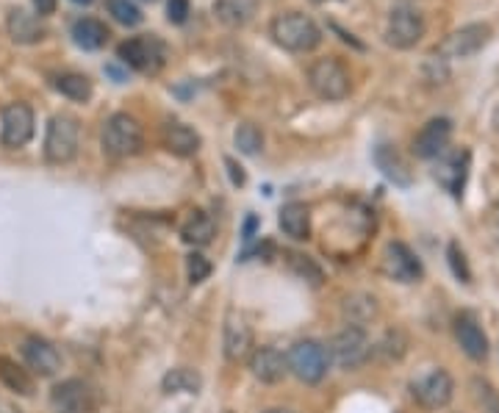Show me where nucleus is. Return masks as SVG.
<instances>
[{
    "instance_id": "f257e3e1",
    "label": "nucleus",
    "mask_w": 499,
    "mask_h": 413,
    "mask_svg": "<svg viewBox=\"0 0 499 413\" xmlns=\"http://www.w3.org/2000/svg\"><path fill=\"white\" fill-rule=\"evenodd\" d=\"M270 34L280 47H286L292 53H308L322 42L319 26L308 14H300V12L278 14L270 26Z\"/></svg>"
},
{
    "instance_id": "f03ea898",
    "label": "nucleus",
    "mask_w": 499,
    "mask_h": 413,
    "mask_svg": "<svg viewBox=\"0 0 499 413\" xmlns=\"http://www.w3.org/2000/svg\"><path fill=\"white\" fill-rule=\"evenodd\" d=\"M145 144V131H141L139 119L131 114H111L103 123L101 148L109 158H128L136 156Z\"/></svg>"
},
{
    "instance_id": "7ed1b4c3",
    "label": "nucleus",
    "mask_w": 499,
    "mask_h": 413,
    "mask_svg": "<svg viewBox=\"0 0 499 413\" xmlns=\"http://www.w3.org/2000/svg\"><path fill=\"white\" fill-rule=\"evenodd\" d=\"M308 86H311V92L319 97V101L336 103L350 94L352 78L339 59L327 56V59H317L311 67H308Z\"/></svg>"
},
{
    "instance_id": "20e7f679",
    "label": "nucleus",
    "mask_w": 499,
    "mask_h": 413,
    "mask_svg": "<svg viewBox=\"0 0 499 413\" xmlns=\"http://www.w3.org/2000/svg\"><path fill=\"white\" fill-rule=\"evenodd\" d=\"M81 123L73 114H53L44 134V158L51 164H67L78 153Z\"/></svg>"
},
{
    "instance_id": "39448f33",
    "label": "nucleus",
    "mask_w": 499,
    "mask_h": 413,
    "mask_svg": "<svg viewBox=\"0 0 499 413\" xmlns=\"http://www.w3.org/2000/svg\"><path fill=\"white\" fill-rule=\"evenodd\" d=\"M117 56H120L125 67H133L141 76H156L166 61V45L153 34L133 36L117 47Z\"/></svg>"
},
{
    "instance_id": "423d86ee",
    "label": "nucleus",
    "mask_w": 499,
    "mask_h": 413,
    "mask_svg": "<svg viewBox=\"0 0 499 413\" xmlns=\"http://www.w3.org/2000/svg\"><path fill=\"white\" fill-rule=\"evenodd\" d=\"M286 367L289 372L300 380V383H308L314 385L319 383L327 369H330V355H327V347L314 342V338H302V342H297L289 355H286Z\"/></svg>"
},
{
    "instance_id": "0eeeda50",
    "label": "nucleus",
    "mask_w": 499,
    "mask_h": 413,
    "mask_svg": "<svg viewBox=\"0 0 499 413\" xmlns=\"http://www.w3.org/2000/svg\"><path fill=\"white\" fill-rule=\"evenodd\" d=\"M327 355H330V360H336L342 369H358L372 355V342H369V336L364 333V328L347 325L344 330H339L336 336L330 338Z\"/></svg>"
},
{
    "instance_id": "6e6552de",
    "label": "nucleus",
    "mask_w": 499,
    "mask_h": 413,
    "mask_svg": "<svg viewBox=\"0 0 499 413\" xmlns=\"http://www.w3.org/2000/svg\"><path fill=\"white\" fill-rule=\"evenodd\" d=\"M424 36V17L419 14V9L399 4L391 9L389 22H386V42L397 51H411L416 47Z\"/></svg>"
},
{
    "instance_id": "1a4fd4ad",
    "label": "nucleus",
    "mask_w": 499,
    "mask_h": 413,
    "mask_svg": "<svg viewBox=\"0 0 499 413\" xmlns=\"http://www.w3.org/2000/svg\"><path fill=\"white\" fill-rule=\"evenodd\" d=\"M491 42V26L486 22H471V26H463L458 31L449 34L441 47H439V59L453 61V59H471L474 53H480L483 47Z\"/></svg>"
},
{
    "instance_id": "9d476101",
    "label": "nucleus",
    "mask_w": 499,
    "mask_h": 413,
    "mask_svg": "<svg viewBox=\"0 0 499 413\" xmlns=\"http://www.w3.org/2000/svg\"><path fill=\"white\" fill-rule=\"evenodd\" d=\"M34 111L26 103H9L0 114V142L6 144V148L17 150V148H26L34 136Z\"/></svg>"
},
{
    "instance_id": "9b49d317",
    "label": "nucleus",
    "mask_w": 499,
    "mask_h": 413,
    "mask_svg": "<svg viewBox=\"0 0 499 413\" xmlns=\"http://www.w3.org/2000/svg\"><path fill=\"white\" fill-rule=\"evenodd\" d=\"M453 394H455V383L444 369H433L431 375H424L422 380L414 383V397L427 410H439L449 405Z\"/></svg>"
},
{
    "instance_id": "f8f14e48",
    "label": "nucleus",
    "mask_w": 499,
    "mask_h": 413,
    "mask_svg": "<svg viewBox=\"0 0 499 413\" xmlns=\"http://www.w3.org/2000/svg\"><path fill=\"white\" fill-rule=\"evenodd\" d=\"M449 136H453V123L447 117H436L416 134L414 153L419 158H439L441 153H447Z\"/></svg>"
},
{
    "instance_id": "ddd939ff",
    "label": "nucleus",
    "mask_w": 499,
    "mask_h": 413,
    "mask_svg": "<svg viewBox=\"0 0 499 413\" xmlns=\"http://www.w3.org/2000/svg\"><path fill=\"white\" fill-rule=\"evenodd\" d=\"M22 358H26L28 369L36 372L39 377H53L61 369L59 350L47 342V338H39V336L26 338V344H22Z\"/></svg>"
},
{
    "instance_id": "4468645a",
    "label": "nucleus",
    "mask_w": 499,
    "mask_h": 413,
    "mask_svg": "<svg viewBox=\"0 0 499 413\" xmlns=\"http://www.w3.org/2000/svg\"><path fill=\"white\" fill-rule=\"evenodd\" d=\"M469 150H455V153H441L439 166H436V181L449 191L461 198L466 178H469Z\"/></svg>"
},
{
    "instance_id": "2eb2a0df",
    "label": "nucleus",
    "mask_w": 499,
    "mask_h": 413,
    "mask_svg": "<svg viewBox=\"0 0 499 413\" xmlns=\"http://www.w3.org/2000/svg\"><path fill=\"white\" fill-rule=\"evenodd\" d=\"M383 270L389 278L399 280V283H414L422 278V263L419 258L402 245V241H391L383 253Z\"/></svg>"
},
{
    "instance_id": "dca6fc26",
    "label": "nucleus",
    "mask_w": 499,
    "mask_h": 413,
    "mask_svg": "<svg viewBox=\"0 0 499 413\" xmlns=\"http://www.w3.org/2000/svg\"><path fill=\"white\" fill-rule=\"evenodd\" d=\"M51 402L59 413H92L94 397L84 380H64L53 388Z\"/></svg>"
},
{
    "instance_id": "f3484780",
    "label": "nucleus",
    "mask_w": 499,
    "mask_h": 413,
    "mask_svg": "<svg viewBox=\"0 0 499 413\" xmlns=\"http://www.w3.org/2000/svg\"><path fill=\"white\" fill-rule=\"evenodd\" d=\"M250 363V375L261 383H280L283 377H286L289 367H286V358H283L280 350L275 347H255L247 358Z\"/></svg>"
},
{
    "instance_id": "a211bd4d",
    "label": "nucleus",
    "mask_w": 499,
    "mask_h": 413,
    "mask_svg": "<svg viewBox=\"0 0 499 413\" xmlns=\"http://www.w3.org/2000/svg\"><path fill=\"white\" fill-rule=\"evenodd\" d=\"M161 142L164 148L170 150L173 156H181V158H189L200 150V134L195 128H189L186 123H178V119H170L164 128H161Z\"/></svg>"
},
{
    "instance_id": "6ab92c4d",
    "label": "nucleus",
    "mask_w": 499,
    "mask_h": 413,
    "mask_svg": "<svg viewBox=\"0 0 499 413\" xmlns=\"http://www.w3.org/2000/svg\"><path fill=\"white\" fill-rule=\"evenodd\" d=\"M222 344H225V358L233 360V363L250 358V352H253V330L242 317H236V313H230L228 322H225Z\"/></svg>"
},
{
    "instance_id": "aec40b11",
    "label": "nucleus",
    "mask_w": 499,
    "mask_h": 413,
    "mask_svg": "<svg viewBox=\"0 0 499 413\" xmlns=\"http://www.w3.org/2000/svg\"><path fill=\"white\" fill-rule=\"evenodd\" d=\"M455 338L461 350L471 358V360H486L488 358V336L483 333V328L474 322V317L469 313H461L455 320Z\"/></svg>"
},
{
    "instance_id": "412c9836",
    "label": "nucleus",
    "mask_w": 499,
    "mask_h": 413,
    "mask_svg": "<svg viewBox=\"0 0 499 413\" xmlns=\"http://www.w3.org/2000/svg\"><path fill=\"white\" fill-rule=\"evenodd\" d=\"M6 28H9V36L12 42L17 45H36L44 39V26L36 14H28L26 9H14L9 12V20H6Z\"/></svg>"
},
{
    "instance_id": "4be33fe9",
    "label": "nucleus",
    "mask_w": 499,
    "mask_h": 413,
    "mask_svg": "<svg viewBox=\"0 0 499 413\" xmlns=\"http://www.w3.org/2000/svg\"><path fill=\"white\" fill-rule=\"evenodd\" d=\"M278 223H280V231L294 241H305L311 236V211H308L305 203H286L280 208Z\"/></svg>"
},
{
    "instance_id": "5701e85b",
    "label": "nucleus",
    "mask_w": 499,
    "mask_h": 413,
    "mask_svg": "<svg viewBox=\"0 0 499 413\" xmlns=\"http://www.w3.org/2000/svg\"><path fill=\"white\" fill-rule=\"evenodd\" d=\"M374 164L394 186H411V169L408 164L399 158V153L391 144H377L374 148Z\"/></svg>"
},
{
    "instance_id": "b1692460",
    "label": "nucleus",
    "mask_w": 499,
    "mask_h": 413,
    "mask_svg": "<svg viewBox=\"0 0 499 413\" xmlns=\"http://www.w3.org/2000/svg\"><path fill=\"white\" fill-rule=\"evenodd\" d=\"M181 239L186 241V245H192V247H205L211 245V239H213V220L195 208V211H189L186 214V220L181 223Z\"/></svg>"
},
{
    "instance_id": "393cba45",
    "label": "nucleus",
    "mask_w": 499,
    "mask_h": 413,
    "mask_svg": "<svg viewBox=\"0 0 499 413\" xmlns=\"http://www.w3.org/2000/svg\"><path fill=\"white\" fill-rule=\"evenodd\" d=\"M73 42L78 47H84V51H101V47L109 42V28L103 26L101 20L94 17H81L73 22Z\"/></svg>"
},
{
    "instance_id": "a878e982",
    "label": "nucleus",
    "mask_w": 499,
    "mask_h": 413,
    "mask_svg": "<svg viewBox=\"0 0 499 413\" xmlns=\"http://www.w3.org/2000/svg\"><path fill=\"white\" fill-rule=\"evenodd\" d=\"M53 86L56 92H61L64 97H69V101H76V103H86L92 97V81L81 76V72H59L53 78Z\"/></svg>"
},
{
    "instance_id": "bb28decb",
    "label": "nucleus",
    "mask_w": 499,
    "mask_h": 413,
    "mask_svg": "<svg viewBox=\"0 0 499 413\" xmlns=\"http://www.w3.org/2000/svg\"><path fill=\"white\" fill-rule=\"evenodd\" d=\"M213 12L225 26H245L255 12V0H220Z\"/></svg>"
},
{
    "instance_id": "cd10ccee",
    "label": "nucleus",
    "mask_w": 499,
    "mask_h": 413,
    "mask_svg": "<svg viewBox=\"0 0 499 413\" xmlns=\"http://www.w3.org/2000/svg\"><path fill=\"white\" fill-rule=\"evenodd\" d=\"M0 380H4L12 392H17L22 397L34 394V380L26 375V369H20L12 358H0Z\"/></svg>"
},
{
    "instance_id": "c85d7f7f",
    "label": "nucleus",
    "mask_w": 499,
    "mask_h": 413,
    "mask_svg": "<svg viewBox=\"0 0 499 413\" xmlns=\"http://www.w3.org/2000/svg\"><path fill=\"white\" fill-rule=\"evenodd\" d=\"M344 313L355 328H361L364 322H369L377 313V303L369 295H352V297L344 300Z\"/></svg>"
},
{
    "instance_id": "c756f323",
    "label": "nucleus",
    "mask_w": 499,
    "mask_h": 413,
    "mask_svg": "<svg viewBox=\"0 0 499 413\" xmlns=\"http://www.w3.org/2000/svg\"><path fill=\"white\" fill-rule=\"evenodd\" d=\"M233 142H236V148H239V153L258 156L261 150H264V131L253 123H242L233 134Z\"/></svg>"
},
{
    "instance_id": "7c9ffc66",
    "label": "nucleus",
    "mask_w": 499,
    "mask_h": 413,
    "mask_svg": "<svg viewBox=\"0 0 499 413\" xmlns=\"http://www.w3.org/2000/svg\"><path fill=\"white\" fill-rule=\"evenodd\" d=\"M200 388V375L195 369H186V367H178L173 372H166L164 377V392L166 394H175V392H189L195 394Z\"/></svg>"
},
{
    "instance_id": "2f4dec72",
    "label": "nucleus",
    "mask_w": 499,
    "mask_h": 413,
    "mask_svg": "<svg viewBox=\"0 0 499 413\" xmlns=\"http://www.w3.org/2000/svg\"><path fill=\"white\" fill-rule=\"evenodd\" d=\"M106 12L125 28H136L141 22V17H145L133 0H106Z\"/></svg>"
},
{
    "instance_id": "473e14b6",
    "label": "nucleus",
    "mask_w": 499,
    "mask_h": 413,
    "mask_svg": "<svg viewBox=\"0 0 499 413\" xmlns=\"http://www.w3.org/2000/svg\"><path fill=\"white\" fill-rule=\"evenodd\" d=\"M471 388H474V400L483 408V413H499V394L494 392V385L486 383V380H471Z\"/></svg>"
},
{
    "instance_id": "72a5a7b5",
    "label": "nucleus",
    "mask_w": 499,
    "mask_h": 413,
    "mask_svg": "<svg viewBox=\"0 0 499 413\" xmlns=\"http://www.w3.org/2000/svg\"><path fill=\"white\" fill-rule=\"evenodd\" d=\"M208 275H211V263H208L205 255L192 253V255L186 258V278H189V283L197 286V283H203Z\"/></svg>"
},
{
    "instance_id": "f704fd0d",
    "label": "nucleus",
    "mask_w": 499,
    "mask_h": 413,
    "mask_svg": "<svg viewBox=\"0 0 499 413\" xmlns=\"http://www.w3.org/2000/svg\"><path fill=\"white\" fill-rule=\"evenodd\" d=\"M449 263H453V272H455V278H461L463 283H469V266H466V261H463V253L458 250V245H449Z\"/></svg>"
},
{
    "instance_id": "c9c22d12",
    "label": "nucleus",
    "mask_w": 499,
    "mask_h": 413,
    "mask_svg": "<svg viewBox=\"0 0 499 413\" xmlns=\"http://www.w3.org/2000/svg\"><path fill=\"white\" fill-rule=\"evenodd\" d=\"M166 17H170V22H175V26L186 22V17H189V0H170V4H166Z\"/></svg>"
},
{
    "instance_id": "e433bc0d",
    "label": "nucleus",
    "mask_w": 499,
    "mask_h": 413,
    "mask_svg": "<svg viewBox=\"0 0 499 413\" xmlns=\"http://www.w3.org/2000/svg\"><path fill=\"white\" fill-rule=\"evenodd\" d=\"M31 4H34L36 14H42V17H47V14L56 12V0H31Z\"/></svg>"
},
{
    "instance_id": "4c0bfd02",
    "label": "nucleus",
    "mask_w": 499,
    "mask_h": 413,
    "mask_svg": "<svg viewBox=\"0 0 499 413\" xmlns=\"http://www.w3.org/2000/svg\"><path fill=\"white\" fill-rule=\"evenodd\" d=\"M228 166H230V175H233V183H245V175L242 173H236V164L228 158Z\"/></svg>"
},
{
    "instance_id": "58836bf2",
    "label": "nucleus",
    "mask_w": 499,
    "mask_h": 413,
    "mask_svg": "<svg viewBox=\"0 0 499 413\" xmlns=\"http://www.w3.org/2000/svg\"><path fill=\"white\" fill-rule=\"evenodd\" d=\"M491 228H494V236H496V245H499V206L494 208V223H491Z\"/></svg>"
},
{
    "instance_id": "ea45409f",
    "label": "nucleus",
    "mask_w": 499,
    "mask_h": 413,
    "mask_svg": "<svg viewBox=\"0 0 499 413\" xmlns=\"http://www.w3.org/2000/svg\"><path fill=\"white\" fill-rule=\"evenodd\" d=\"M0 413H20V410H14L9 402H4V400H0Z\"/></svg>"
},
{
    "instance_id": "a19ab883",
    "label": "nucleus",
    "mask_w": 499,
    "mask_h": 413,
    "mask_svg": "<svg viewBox=\"0 0 499 413\" xmlns=\"http://www.w3.org/2000/svg\"><path fill=\"white\" fill-rule=\"evenodd\" d=\"M494 128H496V131H499V106H496V109H494Z\"/></svg>"
},
{
    "instance_id": "79ce46f5",
    "label": "nucleus",
    "mask_w": 499,
    "mask_h": 413,
    "mask_svg": "<svg viewBox=\"0 0 499 413\" xmlns=\"http://www.w3.org/2000/svg\"><path fill=\"white\" fill-rule=\"evenodd\" d=\"M267 413H292V410H286V408H272V410H267Z\"/></svg>"
},
{
    "instance_id": "37998d69",
    "label": "nucleus",
    "mask_w": 499,
    "mask_h": 413,
    "mask_svg": "<svg viewBox=\"0 0 499 413\" xmlns=\"http://www.w3.org/2000/svg\"><path fill=\"white\" fill-rule=\"evenodd\" d=\"M73 4H78V6H89L92 0H73Z\"/></svg>"
},
{
    "instance_id": "c03bdc74",
    "label": "nucleus",
    "mask_w": 499,
    "mask_h": 413,
    "mask_svg": "<svg viewBox=\"0 0 499 413\" xmlns=\"http://www.w3.org/2000/svg\"><path fill=\"white\" fill-rule=\"evenodd\" d=\"M314 4H333V0H314Z\"/></svg>"
},
{
    "instance_id": "a18cd8bd",
    "label": "nucleus",
    "mask_w": 499,
    "mask_h": 413,
    "mask_svg": "<svg viewBox=\"0 0 499 413\" xmlns=\"http://www.w3.org/2000/svg\"><path fill=\"white\" fill-rule=\"evenodd\" d=\"M148 4H156V0H148Z\"/></svg>"
}]
</instances>
